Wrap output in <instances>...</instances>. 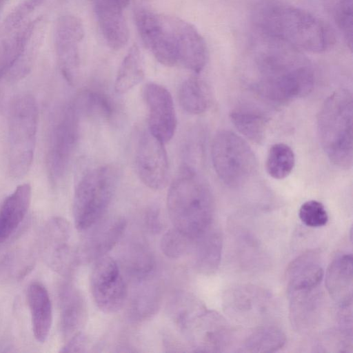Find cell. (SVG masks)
Listing matches in <instances>:
<instances>
[{
    "instance_id": "cell-1",
    "label": "cell",
    "mask_w": 353,
    "mask_h": 353,
    "mask_svg": "<svg viewBox=\"0 0 353 353\" xmlns=\"http://www.w3.org/2000/svg\"><path fill=\"white\" fill-rule=\"evenodd\" d=\"M254 46L258 72L254 88L263 97L285 102L312 90L314 71L302 51L259 32Z\"/></svg>"
},
{
    "instance_id": "cell-2",
    "label": "cell",
    "mask_w": 353,
    "mask_h": 353,
    "mask_svg": "<svg viewBox=\"0 0 353 353\" xmlns=\"http://www.w3.org/2000/svg\"><path fill=\"white\" fill-rule=\"evenodd\" d=\"M252 19L257 32L301 51L322 53L336 42L333 30L321 19L279 0L258 1Z\"/></svg>"
},
{
    "instance_id": "cell-3",
    "label": "cell",
    "mask_w": 353,
    "mask_h": 353,
    "mask_svg": "<svg viewBox=\"0 0 353 353\" xmlns=\"http://www.w3.org/2000/svg\"><path fill=\"white\" fill-rule=\"evenodd\" d=\"M167 208L174 228L192 240L213 225V195L205 180L190 165H183L173 179Z\"/></svg>"
},
{
    "instance_id": "cell-4",
    "label": "cell",
    "mask_w": 353,
    "mask_h": 353,
    "mask_svg": "<svg viewBox=\"0 0 353 353\" xmlns=\"http://www.w3.org/2000/svg\"><path fill=\"white\" fill-rule=\"evenodd\" d=\"M352 94L341 88L323 103L317 117L320 144L330 161L341 168L352 165Z\"/></svg>"
},
{
    "instance_id": "cell-5",
    "label": "cell",
    "mask_w": 353,
    "mask_h": 353,
    "mask_svg": "<svg viewBox=\"0 0 353 353\" xmlns=\"http://www.w3.org/2000/svg\"><path fill=\"white\" fill-rule=\"evenodd\" d=\"M119 168L112 164L94 168L76 186L72 213L76 229L83 232L101 219L119 180Z\"/></svg>"
},
{
    "instance_id": "cell-6",
    "label": "cell",
    "mask_w": 353,
    "mask_h": 353,
    "mask_svg": "<svg viewBox=\"0 0 353 353\" xmlns=\"http://www.w3.org/2000/svg\"><path fill=\"white\" fill-rule=\"evenodd\" d=\"M37 101L30 94L12 101L8 117V170L13 178H21L31 168L38 128Z\"/></svg>"
},
{
    "instance_id": "cell-7",
    "label": "cell",
    "mask_w": 353,
    "mask_h": 353,
    "mask_svg": "<svg viewBox=\"0 0 353 353\" xmlns=\"http://www.w3.org/2000/svg\"><path fill=\"white\" fill-rule=\"evenodd\" d=\"M211 157L217 176L230 187L245 183L256 171L257 161L253 150L241 137L230 130L216 134L212 143Z\"/></svg>"
},
{
    "instance_id": "cell-8",
    "label": "cell",
    "mask_w": 353,
    "mask_h": 353,
    "mask_svg": "<svg viewBox=\"0 0 353 353\" xmlns=\"http://www.w3.org/2000/svg\"><path fill=\"white\" fill-rule=\"evenodd\" d=\"M194 352L223 351L230 340V330L222 316L199 303L175 322Z\"/></svg>"
},
{
    "instance_id": "cell-9",
    "label": "cell",
    "mask_w": 353,
    "mask_h": 353,
    "mask_svg": "<svg viewBox=\"0 0 353 353\" xmlns=\"http://www.w3.org/2000/svg\"><path fill=\"white\" fill-rule=\"evenodd\" d=\"M79 117L74 103H70L61 112L52 129L48 165L53 182L59 181L68 170L78 141Z\"/></svg>"
},
{
    "instance_id": "cell-10",
    "label": "cell",
    "mask_w": 353,
    "mask_h": 353,
    "mask_svg": "<svg viewBox=\"0 0 353 353\" xmlns=\"http://www.w3.org/2000/svg\"><path fill=\"white\" fill-rule=\"evenodd\" d=\"M134 22L143 43L162 65L178 63L163 14L153 8L152 0H132Z\"/></svg>"
},
{
    "instance_id": "cell-11",
    "label": "cell",
    "mask_w": 353,
    "mask_h": 353,
    "mask_svg": "<svg viewBox=\"0 0 353 353\" xmlns=\"http://www.w3.org/2000/svg\"><path fill=\"white\" fill-rule=\"evenodd\" d=\"M90 290L97 307L111 314L123 306L128 287L117 261L110 256L96 261L90 276Z\"/></svg>"
},
{
    "instance_id": "cell-12",
    "label": "cell",
    "mask_w": 353,
    "mask_h": 353,
    "mask_svg": "<svg viewBox=\"0 0 353 353\" xmlns=\"http://www.w3.org/2000/svg\"><path fill=\"white\" fill-rule=\"evenodd\" d=\"M81 21L74 15L61 16L54 32V47L59 69L71 85L77 81L80 67V46L84 37Z\"/></svg>"
},
{
    "instance_id": "cell-13",
    "label": "cell",
    "mask_w": 353,
    "mask_h": 353,
    "mask_svg": "<svg viewBox=\"0 0 353 353\" xmlns=\"http://www.w3.org/2000/svg\"><path fill=\"white\" fill-rule=\"evenodd\" d=\"M42 250L50 267L61 274H68L78 260L77 248L72 243L70 223L62 217H53L46 225Z\"/></svg>"
},
{
    "instance_id": "cell-14",
    "label": "cell",
    "mask_w": 353,
    "mask_h": 353,
    "mask_svg": "<svg viewBox=\"0 0 353 353\" xmlns=\"http://www.w3.org/2000/svg\"><path fill=\"white\" fill-rule=\"evenodd\" d=\"M164 18L178 63L194 72H200L208 58L205 39L190 23L174 16L164 15Z\"/></svg>"
},
{
    "instance_id": "cell-15",
    "label": "cell",
    "mask_w": 353,
    "mask_h": 353,
    "mask_svg": "<svg viewBox=\"0 0 353 353\" xmlns=\"http://www.w3.org/2000/svg\"><path fill=\"white\" fill-rule=\"evenodd\" d=\"M163 142L145 132L139 141L136 165L139 179L147 187L161 190L167 183L168 160Z\"/></svg>"
},
{
    "instance_id": "cell-16",
    "label": "cell",
    "mask_w": 353,
    "mask_h": 353,
    "mask_svg": "<svg viewBox=\"0 0 353 353\" xmlns=\"http://www.w3.org/2000/svg\"><path fill=\"white\" fill-rule=\"evenodd\" d=\"M143 98L148 110V131L163 143L170 141L176 128V117L170 92L155 83L146 84Z\"/></svg>"
},
{
    "instance_id": "cell-17",
    "label": "cell",
    "mask_w": 353,
    "mask_h": 353,
    "mask_svg": "<svg viewBox=\"0 0 353 353\" xmlns=\"http://www.w3.org/2000/svg\"><path fill=\"white\" fill-rule=\"evenodd\" d=\"M270 294L265 290L250 284L236 285L228 289L223 296L225 313L240 322L260 318L268 310Z\"/></svg>"
},
{
    "instance_id": "cell-18",
    "label": "cell",
    "mask_w": 353,
    "mask_h": 353,
    "mask_svg": "<svg viewBox=\"0 0 353 353\" xmlns=\"http://www.w3.org/2000/svg\"><path fill=\"white\" fill-rule=\"evenodd\" d=\"M126 228L121 216L101 219L86 231L77 248L78 260L96 261L105 256L118 243Z\"/></svg>"
},
{
    "instance_id": "cell-19",
    "label": "cell",
    "mask_w": 353,
    "mask_h": 353,
    "mask_svg": "<svg viewBox=\"0 0 353 353\" xmlns=\"http://www.w3.org/2000/svg\"><path fill=\"white\" fill-rule=\"evenodd\" d=\"M101 32L109 47L121 49L128 43L129 30L124 9L117 0H91Z\"/></svg>"
},
{
    "instance_id": "cell-20",
    "label": "cell",
    "mask_w": 353,
    "mask_h": 353,
    "mask_svg": "<svg viewBox=\"0 0 353 353\" xmlns=\"http://www.w3.org/2000/svg\"><path fill=\"white\" fill-rule=\"evenodd\" d=\"M324 270L318 252L307 251L294 259L286 271L288 294L316 290L319 286Z\"/></svg>"
},
{
    "instance_id": "cell-21",
    "label": "cell",
    "mask_w": 353,
    "mask_h": 353,
    "mask_svg": "<svg viewBox=\"0 0 353 353\" xmlns=\"http://www.w3.org/2000/svg\"><path fill=\"white\" fill-rule=\"evenodd\" d=\"M327 291L341 307H351L353 292L352 254L336 257L328 265L325 279Z\"/></svg>"
},
{
    "instance_id": "cell-22",
    "label": "cell",
    "mask_w": 353,
    "mask_h": 353,
    "mask_svg": "<svg viewBox=\"0 0 353 353\" xmlns=\"http://www.w3.org/2000/svg\"><path fill=\"white\" fill-rule=\"evenodd\" d=\"M43 21L37 19L19 35L13 54L6 64L9 74L20 76L30 68L42 40Z\"/></svg>"
},
{
    "instance_id": "cell-23",
    "label": "cell",
    "mask_w": 353,
    "mask_h": 353,
    "mask_svg": "<svg viewBox=\"0 0 353 353\" xmlns=\"http://www.w3.org/2000/svg\"><path fill=\"white\" fill-rule=\"evenodd\" d=\"M59 299L61 334L69 339L79 332L85 323V303L79 290L68 283L61 287Z\"/></svg>"
},
{
    "instance_id": "cell-24",
    "label": "cell",
    "mask_w": 353,
    "mask_h": 353,
    "mask_svg": "<svg viewBox=\"0 0 353 353\" xmlns=\"http://www.w3.org/2000/svg\"><path fill=\"white\" fill-rule=\"evenodd\" d=\"M31 197L30 185L23 183L5 199L0 208V243L20 225L28 212Z\"/></svg>"
},
{
    "instance_id": "cell-25",
    "label": "cell",
    "mask_w": 353,
    "mask_h": 353,
    "mask_svg": "<svg viewBox=\"0 0 353 353\" xmlns=\"http://www.w3.org/2000/svg\"><path fill=\"white\" fill-rule=\"evenodd\" d=\"M193 262L195 269L204 274L214 273L219 268L223 248V236L213 225L193 240Z\"/></svg>"
},
{
    "instance_id": "cell-26",
    "label": "cell",
    "mask_w": 353,
    "mask_h": 353,
    "mask_svg": "<svg viewBox=\"0 0 353 353\" xmlns=\"http://www.w3.org/2000/svg\"><path fill=\"white\" fill-rule=\"evenodd\" d=\"M27 299L35 339L44 343L49 335L52 322V307L46 288L41 283H31Z\"/></svg>"
},
{
    "instance_id": "cell-27",
    "label": "cell",
    "mask_w": 353,
    "mask_h": 353,
    "mask_svg": "<svg viewBox=\"0 0 353 353\" xmlns=\"http://www.w3.org/2000/svg\"><path fill=\"white\" fill-rule=\"evenodd\" d=\"M178 97L182 108L192 114L205 112L210 108L212 100L208 84L196 77H190L181 83Z\"/></svg>"
},
{
    "instance_id": "cell-28",
    "label": "cell",
    "mask_w": 353,
    "mask_h": 353,
    "mask_svg": "<svg viewBox=\"0 0 353 353\" xmlns=\"http://www.w3.org/2000/svg\"><path fill=\"white\" fill-rule=\"evenodd\" d=\"M144 70L139 49L132 46L118 70L114 89L117 93L123 94L133 88L142 81Z\"/></svg>"
},
{
    "instance_id": "cell-29",
    "label": "cell",
    "mask_w": 353,
    "mask_h": 353,
    "mask_svg": "<svg viewBox=\"0 0 353 353\" xmlns=\"http://www.w3.org/2000/svg\"><path fill=\"white\" fill-rule=\"evenodd\" d=\"M286 343L283 332L274 325H262L255 328L245 339L242 348L247 352H274Z\"/></svg>"
},
{
    "instance_id": "cell-30",
    "label": "cell",
    "mask_w": 353,
    "mask_h": 353,
    "mask_svg": "<svg viewBox=\"0 0 353 353\" xmlns=\"http://www.w3.org/2000/svg\"><path fill=\"white\" fill-rule=\"evenodd\" d=\"M80 116L85 115L102 120H110L114 112L112 101L104 92L88 89L73 102Z\"/></svg>"
},
{
    "instance_id": "cell-31",
    "label": "cell",
    "mask_w": 353,
    "mask_h": 353,
    "mask_svg": "<svg viewBox=\"0 0 353 353\" xmlns=\"http://www.w3.org/2000/svg\"><path fill=\"white\" fill-rule=\"evenodd\" d=\"M230 118L238 131L250 141L260 143L264 139L267 119L259 112L247 108L232 110Z\"/></svg>"
},
{
    "instance_id": "cell-32",
    "label": "cell",
    "mask_w": 353,
    "mask_h": 353,
    "mask_svg": "<svg viewBox=\"0 0 353 353\" xmlns=\"http://www.w3.org/2000/svg\"><path fill=\"white\" fill-rule=\"evenodd\" d=\"M295 156L292 148L282 143H275L270 148L265 161L268 174L275 179L286 178L292 171Z\"/></svg>"
},
{
    "instance_id": "cell-33",
    "label": "cell",
    "mask_w": 353,
    "mask_h": 353,
    "mask_svg": "<svg viewBox=\"0 0 353 353\" xmlns=\"http://www.w3.org/2000/svg\"><path fill=\"white\" fill-rule=\"evenodd\" d=\"M154 266L152 255L141 246L134 248L126 259L128 274L139 283L148 281L152 277Z\"/></svg>"
},
{
    "instance_id": "cell-34",
    "label": "cell",
    "mask_w": 353,
    "mask_h": 353,
    "mask_svg": "<svg viewBox=\"0 0 353 353\" xmlns=\"http://www.w3.org/2000/svg\"><path fill=\"white\" fill-rule=\"evenodd\" d=\"M159 294L154 287L145 286L132 297L130 313L133 319L142 320L154 314L159 307Z\"/></svg>"
},
{
    "instance_id": "cell-35",
    "label": "cell",
    "mask_w": 353,
    "mask_h": 353,
    "mask_svg": "<svg viewBox=\"0 0 353 353\" xmlns=\"http://www.w3.org/2000/svg\"><path fill=\"white\" fill-rule=\"evenodd\" d=\"M193 240L176 230L166 232L161 240V250L170 259H179L185 255L191 248Z\"/></svg>"
},
{
    "instance_id": "cell-36",
    "label": "cell",
    "mask_w": 353,
    "mask_h": 353,
    "mask_svg": "<svg viewBox=\"0 0 353 353\" xmlns=\"http://www.w3.org/2000/svg\"><path fill=\"white\" fill-rule=\"evenodd\" d=\"M352 0H338L334 8V18L345 43L352 50L353 43Z\"/></svg>"
},
{
    "instance_id": "cell-37",
    "label": "cell",
    "mask_w": 353,
    "mask_h": 353,
    "mask_svg": "<svg viewBox=\"0 0 353 353\" xmlns=\"http://www.w3.org/2000/svg\"><path fill=\"white\" fill-rule=\"evenodd\" d=\"M299 217L307 227L319 228L328 221V214L323 204L316 200L303 203L299 210Z\"/></svg>"
},
{
    "instance_id": "cell-38",
    "label": "cell",
    "mask_w": 353,
    "mask_h": 353,
    "mask_svg": "<svg viewBox=\"0 0 353 353\" xmlns=\"http://www.w3.org/2000/svg\"><path fill=\"white\" fill-rule=\"evenodd\" d=\"M88 346L87 337L81 332H78L63 346L61 352H84Z\"/></svg>"
},
{
    "instance_id": "cell-39",
    "label": "cell",
    "mask_w": 353,
    "mask_h": 353,
    "mask_svg": "<svg viewBox=\"0 0 353 353\" xmlns=\"http://www.w3.org/2000/svg\"><path fill=\"white\" fill-rule=\"evenodd\" d=\"M145 221L150 232L157 234L162 230L163 223L158 208H150L145 214Z\"/></svg>"
},
{
    "instance_id": "cell-40",
    "label": "cell",
    "mask_w": 353,
    "mask_h": 353,
    "mask_svg": "<svg viewBox=\"0 0 353 353\" xmlns=\"http://www.w3.org/2000/svg\"><path fill=\"white\" fill-rule=\"evenodd\" d=\"M117 1L125 8L128 5L130 0H117Z\"/></svg>"
},
{
    "instance_id": "cell-41",
    "label": "cell",
    "mask_w": 353,
    "mask_h": 353,
    "mask_svg": "<svg viewBox=\"0 0 353 353\" xmlns=\"http://www.w3.org/2000/svg\"><path fill=\"white\" fill-rule=\"evenodd\" d=\"M3 5V0H0V15H1V10H2Z\"/></svg>"
}]
</instances>
